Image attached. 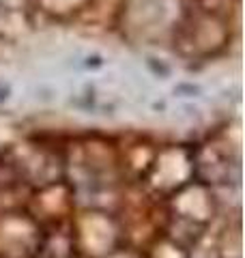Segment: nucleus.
Segmentation results:
<instances>
[{
  "label": "nucleus",
  "instance_id": "obj_1",
  "mask_svg": "<svg viewBox=\"0 0 245 258\" xmlns=\"http://www.w3.org/2000/svg\"><path fill=\"white\" fill-rule=\"evenodd\" d=\"M239 15L185 3L172 30L174 52L183 60L204 62L224 56L230 47Z\"/></svg>",
  "mask_w": 245,
  "mask_h": 258
},
{
  "label": "nucleus",
  "instance_id": "obj_2",
  "mask_svg": "<svg viewBox=\"0 0 245 258\" xmlns=\"http://www.w3.org/2000/svg\"><path fill=\"white\" fill-rule=\"evenodd\" d=\"M163 209H166L163 237L194 252V247H198L200 241L207 237L217 215V196L213 187L194 179L163 198Z\"/></svg>",
  "mask_w": 245,
  "mask_h": 258
},
{
  "label": "nucleus",
  "instance_id": "obj_3",
  "mask_svg": "<svg viewBox=\"0 0 245 258\" xmlns=\"http://www.w3.org/2000/svg\"><path fill=\"white\" fill-rule=\"evenodd\" d=\"M22 207L41 224L43 230L58 228L69 224L78 211L76 187L65 176L35 183L24 191Z\"/></svg>",
  "mask_w": 245,
  "mask_h": 258
},
{
  "label": "nucleus",
  "instance_id": "obj_4",
  "mask_svg": "<svg viewBox=\"0 0 245 258\" xmlns=\"http://www.w3.org/2000/svg\"><path fill=\"white\" fill-rule=\"evenodd\" d=\"M196 179L192 144H159L153 166L140 187L155 198H166Z\"/></svg>",
  "mask_w": 245,
  "mask_h": 258
},
{
  "label": "nucleus",
  "instance_id": "obj_5",
  "mask_svg": "<svg viewBox=\"0 0 245 258\" xmlns=\"http://www.w3.org/2000/svg\"><path fill=\"white\" fill-rule=\"evenodd\" d=\"M73 239L80 258H110L125 249L116 217L103 209H78L73 215Z\"/></svg>",
  "mask_w": 245,
  "mask_h": 258
},
{
  "label": "nucleus",
  "instance_id": "obj_6",
  "mask_svg": "<svg viewBox=\"0 0 245 258\" xmlns=\"http://www.w3.org/2000/svg\"><path fill=\"white\" fill-rule=\"evenodd\" d=\"M194 147V170L196 179L209 187H226L239 174V151L226 129L207 136Z\"/></svg>",
  "mask_w": 245,
  "mask_h": 258
},
{
  "label": "nucleus",
  "instance_id": "obj_7",
  "mask_svg": "<svg viewBox=\"0 0 245 258\" xmlns=\"http://www.w3.org/2000/svg\"><path fill=\"white\" fill-rule=\"evenodd\" d=\"M45 230L20 203L0 209V258H37Z\"/></svg>",
  "mask_w": 245,
  "mask_h": 258
},
{
  "label": "nucleus",
  "instance_id": "obj_8",
  "mask_svg": "<svg viewBox=\"0 0 245 258\" xmlns=\"http://www.w3.org/2000/svg\"><path fill=\"white\" fill-rule=\"evenodd\" d=\"M157 149V140L140 134L120 136L118 140H114V170L118 179H122L125 185L140 187L153 166Z\"/></svg>",
  "mask_w": 245,
  "mask_h": 258
},
{
  "label": "nucleus",
  "instance_id": "obj_9",
  "mask_svg": "<svg viewBox=\"0 0 245 258\" xmlns=\"http://www.w3.org/2000/svg\"><path fill=\"white\" fill-rule=\"evenodd\" d=\"M217 258H241V217L234 213L232 222H226L215 239Z\"/></svg>",
  "mask_w": 245,
  "mask_h": 258
},
{
  "label": "nucleus",
  "instance_id": "obj_10",
  "mask_svg": "<svg viewBox=\"0 0 245 258\" xmlns=\"http://www.w3.org/2000/svg\"><path fill=\"white\" fill-rule=\"evenodd\" d=\"M138 256L140 258H192V252L181 247L178 243H174L172 239L159 237L157 241H153V243Z\"/></svg>",
  "mask_w": 245,
  "mask_h": 258
}]
</instances>
